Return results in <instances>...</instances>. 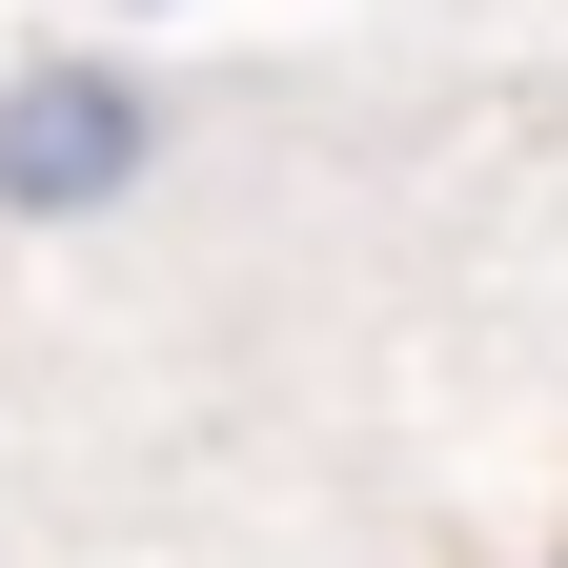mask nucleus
Masks as SVG:
<instances>
[{"label": "nucleus", "instance_id": "1", "mask_svg": "<svg viewBox=\"0 0 568 568\" xmlns=\"http://www.w3.org/2000/svg\"><path fill=\"white\" fill-rule=\"evenodd\" d=\"M142 163H163V102H142L122 61H41V82H0V224H102Z\"/></svg>", "mask_w": 568, "mask_h": 568}]
</instances>
